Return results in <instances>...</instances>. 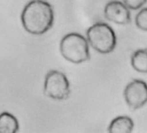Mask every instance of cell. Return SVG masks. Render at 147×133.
I'll return each instance as SVG.
<instances>
[{"instance_id": "obj_1", "label": "cell", "mask_w": 147, "mask_h": 133, "mask_svg": "<svg viewBox=\"0 0 147 133\" xmlns=\"http://www.w3.org/2000/svg\"><path fill=\"white\" fill-rule=\"evenodd\" d=\"M21 20L27 32L42 35L52 27L54 11L51 5L44 0H32L24 7Z\"/></svg>"}, {"instance_id": "obj_2", "label": "cell", "mask_w": 147, "mask_h": 133, "mask_svg": "<svg viewBox=\"0 0 147 133\" xmlns=\"http://www.w3.org/2000/svg\"><path fill=\"white\" fill-rule=\"evenodd\" d=\"M60 51L67 61L73 63H82L90 59L88 41L79 33L65 35L60 43Z\"/></svg>"}, {"instance_id": "obj_3", "label": "cell", "mask_w": 147, "mask_h": 133, "mask_svg": "<svg viewBox=\"0 0 147 133\" xmlns=\"http://www.w3.org/2000/svg\"><path fill=\"white\" fill-rule=\"evenodd\" d=\"M88 44L96 51L101 54L112 52L116 46V35L107 24L96 23L87 31Z\"/></svg>"}, {"instance_id": "obj_4", "label": "cell", "mask_w": 147, "mask_h": 133, "mask_svg": "<svg viewBox=\"0 0 147 133\" xmlns=\"http://www.w3.org/2000/svg\"><path fill=\"white\" fill-rule=\"evenodd\" d=\"M44 94L54 100H66L70 96V84L66 75L59 71H49L44 80Z\"/></svg>"}, {"instance_id": "obj_5", "label": "cell", "mask_w": 147, "mask_h": 133, "mask_svg": "<svg viewBox=\"0 0 147 133\" xmlns=\"http://www.w3.org/2000/svg\"><path fill=\"white\" fill-rule=\"evenodd\" d=\"M124 98L131 110L142 108L147 103V84L139 79H134L125 88Z\"/></svg>"}, {"instance_id": "obj_6", "label": "cell", "mask_w": 147, "mask_h": 133, "mask_svg": "<svg viewBox=\"0 0 147 133\" xmlns=\"http://www.w3.org/2000/svg\"><path fill=\"white\" fill-rule=\"evenodd\" d=\"M105 18L117 25H125L131 22V14L129 8L120 1L113 0L107 4L104 10Z\"/></svg>"}, {"instance_id": "obj_7", "label": "cell", "mask_w": 147, "mask_h": 133, "mask_svg": "<svg viewBox=\"0 0 147 133\" xmlns=\"http://www.w3.org/2000/svg\"><path fill=\"white\" fill-rule=\"evenodd\" d=\"M134 123L132 119L126 116L115 117L108 127L110 133H130L132 131Z\"/></svg>"}, {"instance_id": "obj_8", "label": "cell", "mask_w": 147, "mask_h": 133, "mask_svg": "<svg viewBox=\"0 0 147 133\" xmlns=\"http://www.w3.org/2000/svg\"><path fill=\"white\" fill-rule=\"evenodd\" d=\"M19 130L18 119L9 112L0 114V133H16Z\"/></svg>"}, {"instance_id": "obj_9", "label": "cell", "mask_w": 147, "mask_h": 133, "mask_svg": "<svg viewBox=\"0 0 147 133\" xmlns=\"http://www.w3.org/2000/svg\"><path fill=\"white\" fill-rule=\"evenodd\" d=\"M132 68L140 73H147V49L136 50L131 57Z\"/></svg>"}, {"instance_id": "obj_10", "label": "cell", "mask_w": 147, "mask_h": 133, "mask_svg": "<svg viewBox=\"0 0 147 133\" xmlns=\"http://www.w3.org/2000/svg\"><path fill=\"white\" fill-rule=\"evenodd\" d=\"M135 24L137 27L144 31H147V7L139 11L135 18Z\"/></svg>"}, {"instance_id": "obj_11", "label": "cell", "mask_w": 147, "mask_h": 133, "mask_svg": "<svg viewBox=\"0 0 147 133\" xmlns=\"http://www.w3.org/2000/svg\"><path fill=\"white\" fill-rule=\"evenodd\" d=\"M122 1L127 6V8H129V10L136 11L144 5L147 0H122Z\"/></svg>"}]
</instances>
